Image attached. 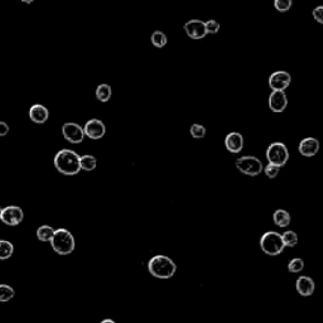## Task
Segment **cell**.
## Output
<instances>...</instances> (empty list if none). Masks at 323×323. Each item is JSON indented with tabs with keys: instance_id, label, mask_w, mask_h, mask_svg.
<instances>
[{
	"instance_id": "4dcf8cb0",
	"label": "cell",
	"mask_w": 323,
	"mask_h": 323,
	"mask_svg": "<svg viewBox=\"0 0 323 323\" xmlns=\"http://www.w3.org/2000/svg\"><path fill=\"white\" fill-rule=\"evenodd\" d=\"M9 130H10V128H9L8 124L5 121L0 120V136H5L9 133Z\"/></svg>"
},
{
	"instance_id": "f546056e",
	"label": "cell",
	"mask_w": 323,
	"mask_h": 323,
	"mask_svg": "<svg viewBox=\"0 0 323 323\" xmlns=\"http://www.w3.org/2000/svg\"><path fill=\"white\" fill-rule=\"evenodd\" d=\"M312 15L320 24H323V6L320 5L312 12Z\"/></svg>"
},
{
	"instance_id": "83f0119b",
	"label": "cell",
	"mask_w": 323,
	"mask_h": 323,
	"mask_svg": "<svg viewBox=\"0 0 323 323\" xmlns=\"http://www.w3.org/2000/svg\"><path fill=\"white\" fill-rule=\"evenodd\" d=\"M263 170H264L265 176H267L268 178L274 179L278 177V174H279L280 168L276 167V165H274V164H270V163H268V165H265V167L263 168Z\"/></svg>"
},
{
	"instance_id": "3957f363",
	"label": "cell",
	"mask_w": 323,
	"mask_h": 323,
	"mask_svg": "<svg viewBox=\"0 0 323 323\" xmlns=\"http://www.w3.org/2000/svg\"><path fill=\"white\" fill-rule=\"evenodd\" d=\"M52 247L59 255H70L75 250V238L68 230L57 229L50 240Z\"/></svg>"
},
{
	"instance_id": "30bf717a",
	"label": "cell",
	"mask_w": 323,
	"mask_h": 323,
	"mask_svg": "<svg viewBox=\"0 0 323 323\" xmlns=\"http://www.w3.org/2000/svg\"><path fill=\"white\" fill-rule=\"evenodd\" d=\"M83 133H85V136H87V138L92 139V140H99L105 135L106 127L105 124L99 119H91L85 124Z\"/></svg>"
},
{
	"instance_id": "cb8c5ba5",
	"label": "cell",
	"mask_w": 323,
	"mask_h": 323,
	"mask_svg": "<svg viewBox=\"0 0 323 323\" xmlns=\"http://www.w3.org/2000/svg\"><path fill=\"white\" fill-rule=\"evenodd\" d=\"M53 232H54V229L50 225H42L37 230V238L41 241H50L53 236Z\"/></svg>"
},
{
	"instance_id": "8992f818",
	"label": "cell",
	"mask_w": 323,
	"mask_h": 323,
	"mask_svg": "<svg viewBox=\"0 0 323 323\" xmlns=\"http://www.w3.org/2000/svg\"><path fill=\"white\" fill-rule=\"evenodd\" d=\"M267 156L268 162L270 163V164L276 165V167H284L287 164V162L289 159V152L287 145L280 143V141H276V143H273L268 147L267 149Z\"/></svg>"
},
{
	"instance_id": "7a4b0ae2",
	"label": "cell",
	"mask_w": 323,
	"mask_h": 323,
	"mask_svg": "<svg viewBox=\"0 0 323 323\" xmlns=\"http://www.w3.org/2000/svg\"><path fill=\"white\" fill-rule=\"evenodd\" d=\"M148 271L157 279H170L176 274L177 265L165 255H154L148 262Z\"/></svg>"
},
{
	"instance_id": "603a6c76",
	"label": "cell",
	"mask_w": 323,
	"mask_h": 323,
	"mask_svg": "<svg viewBox=\"0 0 323 323\" xmlns=\"http://www.w3.org/2000/svg\"><path fill=\"white\" fill-rule=\"evenodd\" d=\"M282 239H283V244H284L285 247H294L298 244V240H299V239H298L297 232L292 231V230L285 231L282 235Z\"/></svg>"
},
{
	"instance_id": "5bb4252c",
	"label": "cell",
	"mask_w": 323,
	"mask_h": 323,
	"mask_svg": "<svg viewBox=\"0 0 323 323\" xmlns=\"http://www.w3.org/2000/svg\"><path fill=\"white\" fill-rule=\"evenodd\" d=\"M298 150H299V153L303 157H307V158L315 157L318 153V150H320V141L316 138L303 139L299 143Z\"/></svg>"
},
{
	"instance_id": "4316f807",
	"label": "cell",
	"mask_w": 323,
	"mask_h": 323,
	"mask_svg": "<svg viewBox=\"0 0 323 323\" xmlns=\"http://www.w3.org/2000/svg\"><path fill=\"white\" fill-rule=\"evenodd\" d=\"M189 132H191L192 138L194 139H202L206 136V128L201 124H192Z\"/></svg>"
},
{
	"instance_id": "1f68e13d",
	"label": "cell",
	"mask_w": 323,
	"mask_h": 323,
	"mask_svg": "<svg viewBox=\"0 0 323 323\" xmlns=\"http://www.w3.org/2000/svg\"><path fill=\"white\" fill-rule=\"evenodd\" d=\"M100 323H116L114 320H111V318H105V320L101 321Z\"/></svg>"
},
{
	"instance_id": "ba28073f",
	"label": "cell",
	"mask_w": 323,
	"mask_h": 323,
	"mask_svg": "<svg viewBox=\"0 0 323 323\" xmlns=\"http://www.w3.org/2000/svg\"><path fill=\"white\" fill-rule=\"evenodd\" d=\"M292 77L287 71H275L269 76L268 83L273 91H284L291 85Z\"/></svg>"
},
{
	"instance_id": "9c48e42d",
	"label": "cell",
	"mask_w": 323,
	"mask_h": 323,
	"mask_svg": "<svg viewBox=\"0 0 323 323\" xmlns=\"http://www.w3.org/2000/svg\"><path fill=\"white\" fill-rule=\"evenodd\" d=\"M23 210L19 206H6L5 209H3L0 220L8 226H17L23 221Z\"/></svg>"
},
{
	"instance_id": "277c9868",
	"label": "cell",
	"mask_w": 323,
	"mask_h": 323,
	"mask_svg": "<svg viewBox=\"0 0 323 323\" xmlns=\"http://www.w3.org/2000/svg\"><path fill=\"white\" fill-rule=\"evenodd\" d=\"M260 249L264 254L270 256H276L283 253L284 244H283L282 234L276 231H267L260 238Z\"/></svg>"
},
{
	"instance_id": "5b68a950",
	"label": "cell",
	"mask_w": 323,
	"mask_h": 323,
	"mask_svg": "<svg viewBox=\"0 0 323 323\" xmlns=\"http://www.w3.org/2000/svg\"><path fill=\"white\" fill-rule=\"evenodd\" d=\"M235 167L239 172L249 177H256L263 172V163L258 157L244 156L236 159Z\"/></svg>"
},
{
	"instance_id": "9a60e30c",
	"label": "cell",
	"mask_w": 323,
	"mask_h": 323,
	"mask_svg": "<svg viewBox=\"0 0 323 323\" xmlns=\"http://www.w3.org/2000/svg\"><path fill=\"white\" fill-rule=\"evenodd\" d=\"M29 118L35 124H44L50 118V111L42 104H34L29 109Z\"/></svg>"
},
{
	"instance_id": "6da1fadb",
	"label": "cell",
	"mask_w": 323,
	"mask_h": 323,
	"mask_svg": "<svg viewBox=\"0 0 323 323\" xmlns=\"http://www.w3.org/2000/svg\"><path fill=\"white\" fill-rule=\"evenodd\" d=\"M54 167L59 173L65 176H76L80 168V156L71 149H61L54 157Z\"/></svg>"
},
{
	"instance_id": "7402d4cb",
	"label": "cell",
	"mask_w": 323,
	"mask_h": 323,
	"mask_svg": "<svg viewBox=\"0 0 323 323\" xmlns=\"http://www.w3.org/2000/svg\"><path fill=\"white\" fill-rule=\"evenodd\" d=\"M150 41H152V44H153L154 47L157 48H163L168 43L167 35L163 32H161V30H156L153 34L150 35Z\"/></svg>"
},
{
	"instance_id": "484cf974",
	"label": "cell",
	"mask_w": 323,
	"mask_h": 323,
	"mask_svg": "<svg viewBox=\"0 0 323 323\" xmlns=\"http://www.w3.org/2000/svg\"><path fill=\"white\" fill-rule=\"evenodd\" d=\"M292 5H293V0H274V8L280 13L291 10Z\"/></svg>"
},
{
	"instance_id": "d6986e66",
	"label": "cell",
	"mask_w": 323,
	"mask_h": 323,
	"mask_svg": "<svg viewBox=\"0 0 323 323\" xmlns=\"http://www.w3.org/2000/svg\"><path fill=\"white\" fill-rule=\"evenodd\" d=\"M97 161L94 156H90V154H86V156L80 157V168L86 172H91L96 168Z\"/></svg>"
},
{
	"instance_id": "d6a6232c",
	"label": "cell",
	"mask_w": 323,
	"mask_h": 323,
	"mask_svg": "<svg viewBox=\"0 0 323 323\" xmlns=\"http://www.w3.org/2000/svg\"><path fill=\"white\" fill-rule=\"evenodd\" d=\"M21 1H22V3H24V4H32L34 0H21Z\"/></svg>"
},
{
	"instance_id": "7c38bea8",
	"label": "cell",
	"mask_w": 323,
	"mask_h": 323,
	"mask_svg": "<svg viewBox=\"0 0 323 323\" xmlns=\"http://www.w3.org/2000/svg\"><path fill=\"white\" fill-rule=\"evenodd\" d=\"M268 104H269V108H270L271 111L279 114V112H283L287 109L288 97H287L284 91H273L270 96H269Z\"/></svg>"
},
{
	"instance_id": "f1b7e54d",
	"label": "cell",
	"mask_w": 323,
	"mask_h": 323,
	"mask_svg": "<svg viewBox=\"0 0 323 323\" xmlns=\"http://www.w3.org/2000/svg\"><path fill=\"white\" fill-rule=\"evenodd\" d=\"M206 27V32L207 34H217L218 30H220V23L215 19H210V21L205 22Z\"/></svg>"
},
{
	"instance_id": "2e32d148",
	"label": "cell",
	"mask_w": 323,
	"mask_h": 323,
	"mask_svg": "<svg viewBox=\"0 0 323 323\" xmlns=\"http://www.w3.org/2000/svg\"><path fill=\"white\" fill-rule=\"evenodd\" d=\"M296 288L302 297H309L316 289V284L309 276H299L296 282Z\"/></svg>"
},
{
	"instance_id": "8fae6325",
	"label": "cell",
	"mask_w": 323,
	"mask_h": 323,
	"mask_svg": "<svg viewBox=\"0 0 323 323\" xmlns=\"http://www.w3.org/2000/svg\"><path fill=\"white\" fill-rule=\"evenodd\" d=\"M186 34L192 39H203L207 35L206 32L205 22L200 21V19H191L183 26Z\"/></svg>"
},
{
	"instance_id": "ac0fdd59",
	"label": "cell",
	"mask_w": 323,
	"mask_h": 323,
	"mask_svg": "<svg viewBox=\"0 0 323 323\" xmlns=\"http://www.w3.org/2000/svg\"><path fill=\"white\" fill-rule=\"evenodd\" d=\"M95 94H96L97 100L101 101V103H108L112 96V88L111 86L106 85V83H101L96 87Z\"/></svg>"
},
{
	"instance_id": "d4e9b609",
	"label": "cell",
	"mask_w": 323,
	"mask_h": 323,
	"mask_svg": "<svg viewBox=\"0 0 323 323\" xmlns=\"http://www.w3.org/2000/svg\"><path fill=\"white\" fill-rule=\"evenodd\" d=\"M303 269H304V262H303V259L294 258V259H292L291 262L288 263V271H289V273L297 274V273H300Z\"/></svg>"
},
{
	"instance_id": "52a82bcc",
	"label": "cell",
	"mask_w": 323,
	"mask_h": 323,
	"mask_svg": "<svg viewBox=\"0 0 323 323\" xmlns=\"http://www.w3.org/2000/svg\"><path fill=\"white\" fill-rule=\"evenodd\" d=\"M62 134L63 138L71 143V144H80L85 139L83 128L76 123H66L62 127Z\"/></svg>"
},
{
	"instance_id": "836d02e7",
	"label": "cell",
	"mask_w": 323,
	"mask_h": 323,
	"mask_svg": "<svg viewBox=\"0 0 323 323\" xmlns=\"http://www.w3.org/2000/svg\"><path fill=\"white\" fill-rule=\"evenodd\" d=\"M1 212H3V207L0 206V217H1Z\"/></svg>"
},
{
	"instance_id": "ffe728a7",
	"label": "cell",
	"mask_w": 323,
	"mask_h": 323,
	"mask_svg": "<svg viewBox=\"0 0 323 323\" xmlns=\"http://www.w3.org/2000/svg\"><path fill=\"white\" fill-rule=\"evenodd\" d=\"M14 253V246L10 241L0 240V260H8Z\"/></svg>"
},
{
	"instance_id": "4fadbf2b",
	"label": "cell",
	"mask_w": 323,
	"mask_h": 323,
	"mask_svg": "<svg viewBox=\"0 0 323 323\" xmlns=\"http://www.w3.org/2000/svg\"><path fill=\"white\" fill-rule=\"evenodd\" d=\"M225 147L231 153H240L244 148V136L238 132L229 133L225 138Z\"/></svg>"
},
{
	"instance_id": "e0dca14e",
	"label": "cell",
	"mask_w": 323,
	"mask_h": 323,
	"mask_svg": "<svg viewBox=\"0 0 323 323\" xmlns=\"http://www.w3.org/2000/svg\"><path fill=\"white\" fill-rule=\"evenodd\" d=\"M273 221L276 226L287 227L289 226V223H291V215H289L288 211H285V210H276L273 215Z\"/></svg>"
},
{
	"instance_id": "44dd1931",
	"label": "cell",
	"mask_w": 323,
	"mask_h": 323,
	"mask_svg": "<svg viewBox=\"0 0 323 323\" xmlns=\"http://www.w3.org/2000/svg\"><path fill=\"white\" fill-rule=\"evenodd\" d=\"M15 296V291L9 284H0V302L5 303L12 300Z\"/></svg>"
}]
</instances>
